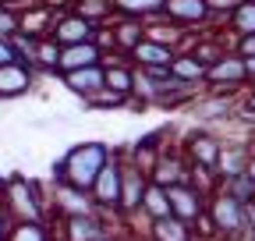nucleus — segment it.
<instances>
[{"label":"nucleus","mask_w":255,"mask_h":241,"mask_svg":"<svg viewBox=\"0 0 255 241\" xmlns=\"http://www.w3.org/2000/svg\"><path fill=\"white\" fill-rule=\"evenodd\" d=\"M96 32H100V25L89 21L85 14H78L75 7L57 11L53 14V25H50V39H57V46H71V43L96 39Z\"/></svg>","instance_id":"10"},{"label":"nucleus","mask_w":255,"mask_h":241,"mask_svg":"<svg viewBox=\"0 0 255 241\" xmlns=\"http://www.w3.org/2000/svg\"><path fill=\"white\" fill-rule=\"evenodd\" d=\"M223 28H231V36H248L255 32V0H241V4L227 14V21H223Z\"/></svg>","instance_id":"26"},{"label":"nucleus","mask_w":255,"mask_h":241,"mask_svg":"<svg viewBox=\"0 0 255 241\" xmlns=\"http://www.w3.org/2000/svg\"><path fill=\"white\" fill-rule=\"evenodd\" d=\"M170 195V213L188 220V224H202L206 220V206H209V195L199 188V185H191V181H184V185H170L167 188Z\"/></svg>","instance_id":"11"},{"label":"nucleus","mask_w":255,"mask_h":241,"mask_svg":"<svg viewBox=\"0 0 255 241\" xmlns=\"http://www.w3.org/2000/svg\"><path fill=\"white\" fill-rule=\"evenodd\" d=\"M206 60H199L191 50H177V57L170 60V75L184 78V82H195V85H206Z\"/></svg>","instance_id":"21"},{"label":"nucleus","mask_w":255,"mask_h":241,"mask_svg":"<svg viewBox=\"0 0 255 241\" xmlns=\"http://www.w3.org/2000/svg\"><path fill=\"white\" fill-rule=\"evenodd\" d=\"M21 32V14L14 4L0 0V36H18Z\"/></svg>","instance_id":"29"},{"label":"nucleus","mask_w":255,"mask_h":241,"mask_svg":"<svg viewBox=\"0 0 255 241\" xmlns=\"http://www.w3.org/2000/svg\"><path fill=\"white\" fill-rule=\"evenodd\" d=\"M245 64H248V85H255V57H245Z\"/></svg>","instance_id":"36"},{"label":"nucleus","mask_w":255,"mask_h":241,"mask_svg":"<svg viewBox=\"0 0 255 241\" xmlns=\"http://www.w3.org/2000/svg\"><path fill=\"white\" fill-rule=\"evenodd\" d=\"M181 149H184L188 163L216 170V163H220V149H223V138H220V135H213V128L199 124L195 131H188V138H184V145H181Z\"/></svg>","instance_id":"12"},{"label":"nucleus","mask_w":255,"mask_h":241,"mask_svg":"<svg viewBox=\"0 0 255 241\" xmlns=\"http://www.w3.org/2000/svg\"><path fill=\"white\" fill-rule=\"evenodd\" d=\"M85 64H103V46L96 43V39L71 43V46H60V57H57V75H60V71L85 68Z\"/></svg>","instance_id":"18"},{"label":"nucleus","mask_w":255,"mask_h":241,"mask_svg":"<svg viewBox=\"0 0 255 241\" xmlns=\"http://www.w3.org/2000/svg\"><path fill=\"white\" fill-rule=\"evenodd\" d=\"M167 213H170V195H167V188L156 185V181H149V188H145V195H142V213H138V217L156 220V217H167Z\"/></svg>","instance_id":"25"},{"label":"nucleus","mask_w":255,"mask_h":241,"mask_svg":"<svg viewBox=\"0 0 255 241\" xmlns=\"http://www.w3.org/2000/svg\"><path fill=\"white\" fill-rule=\"evenodd\" d=\"M206 4H209V11L216 14V21L223 25V21H227V14H231V11L241 4V0H206Z\"/></svg>","instance_id":"30"},{"label":"nucleus","mask_w":255,"mask_h":241,"mask_svg":"<svg viewBox=\"0 0 255 241\" xmlns=\"http://www.w3.org/2000/svg\"><path fill=\"white\" fill-rule=\"evenodd\" d=\"M252 89H255V85H252Z\"/></svg>","instance_id":"38"},{"label":"nucleus","mask_w":255,"mask_h":241,"mask_svg":"<svg viewBox=\"0 0 255 241\" xmlns=\"http://www.w3.org/2000/svg\"><path fill=\"white\" fill-rule=\"evenodd\" d=\"M220 188L231 192V195L241 199V202H252V199H255V181L248 177V170H245V174H234V177H223Z\"/></svg>","instance_id":"28"},{"label":"nucleus","mask_w":255,"mask_h":241,"mask_svg":"<svg viewBox=\"0 0 255 241\" xmlns=\"http://www.w3.org/2000/svg\"><path fill=\"white\" fill-rule=\"evenodd\" d=\"M0 195L11 220H50V202H46V188L28 174H11L0 181Z\"/></svg>","instance_id":"3"},{"label":"nucleus","mask_w":255,"mask_h":241,"mask_svg":"<svg viewBox=\"0 0 255 241\" xmlns=\"http://www.w3.org/2000/svg\"><path fill=\"white\" fill-rule=\"evenodd\" d=\"M163 18H170V21L184 25V28H216L220 25L206 0H167Z\"/></svg>","instance_id":"13"},{"label":"nucleus","mask_w":255,"mask_h":241,"mask_svg":"<svg viewBox=\"0 0 255 241\" xmlns=\"http://www.w3.org/2000/svg\"><path fill=\"white\" fill-rule=\"evenodd\" d=\"M60 82L64 89H71L75 96H82L85 103L107 89V75H103V64H85V68H75V71H60Z\"/></svg>","instance_id":"14"},{"label":"nucleus","mask_w":255,"mask_h":241,"mask_svg":"<svg viewBox=\"0 0 255 241\" xmlns=\"http://www.w3.org/2000/svg\"><path fill=\"white\" fill-rule=\"evenodd\" d=\"M248 85V64L245 57L227 50L223 57H216L213 64L206 68V89H216V93H234V89Z\"/></svg>","instance_id":"6"},{"label":"nucleus","mask_w":255,"mask_h":241,"mask_svg":"<svg viewBox=\"0 0 255 241\" xmlns=\"http://www.w3.org/2000/svg\"><path fill=\"white\" fill-rule=\"evenodd\" d=\"M149 181H156V185H184V181H191V163L184 156L181 145H159V153L149 167Z\"/></svg>","instance_id":"8"},{"label":"nucleus","mask_w":255,"mask_h":241,"mask_svg":"<svg viewBox=\"0 0 255 241\" xmlns=\"http://www.w3.org/2000/svg\"><path fill=\"white\" fill-rule=\"evenodd\" d=\"M121 167H124V177H121V217L135 220L142 213V195L149 188V170L131 163L128 156H121Z\"/></svg>","instance_id":"9"},{"label":"nucleus","mask_w":255,"mask_h":241,"mask_svg":"<svg viewBox=\"0 0 255 241\" xmlns=\"http://www.w3.org/2000/svg\"><path fill=\"white\" fill-rule=\"evenodd\" d=\"M128 57H131V64L135 68H149V71H159V68H170V60L177 57V50L174 46H167V43H156V39H142L131 53H128Z\"/></svg>","instance_id":"19"},{"label":"nucleus","mask_w":255,"mask_h":241,"mask_svg":"<svg viewBox=\"0 0 255 241\" xmlns=\"http://www.w3.org/2000/svg\"><path fill=\"white\" fill-rule=\"evenodd\" d=\"M36 68L25 64V60H11V64H0V100H18L25 96L32 85H36Z\"/></svg>","instance_id":"15"},{"label":"nucleus","mask_w":255,"mask_h":241,"mask_svg":"<svg viewBox=\"0 0 255 241\" xmlns=\"http://www.w3.org/2000/svg\"><path fill=\"white\" fill-rule=\"evenodd\" d=\"M248 209L252 202H241L234 199L231 192L216 188L209 195V206H206V220L199 227H206L202 234L206 238H220V241H248Z\"/></svg>","instance_id":"1"},{"label":"nucleus","mask_w":255,"mask_h":241,"mask_svg":"<svg viewBox=\"0 0 255 241\" xmlns=\"http://www.w3.org/2000/svg\"><path fill=\"white\" fill-rule=\"evenodd\" d=\"M245 170H248V177L255 181V142H252V153H248V167H245Z\"/></svg>","instance_id":"35"},{"label":"nucleus","mask_w":255,"mask_h":241,"mask_svg":"<svg viewBox=\"0 0 255 241\" xmlns=\"http://www.w3.org/2000/svg\"><path fill=\"white\" fill-rule=\"evenodd\" d=\"M145 241H199V231H195V224H188V220L167 213V217L149 220Z\"/></svg>","instance_id":"17"},{"label":"nucleus","mask_w":255,"mask_h":241,"mask_svg":"<svg viewBox=\"0 0 255 241\" xmlns=\"http://www.w3.org/2000/svg\"><path fill=\"white\" fill-rule=\"evenodd\" d=\"M46 202H50V220L75 217V213H92L96 209L92 192L75 188V185H68V181H53V177H50V188H46Z\"/></svg>","instance_id":"7"},{"label":"nucleus","mask_w":255,"mask_h":241,"mask_svg":"<svg viewBox=\"0 0 255 241\" xmlns=\"http://www.w3.org/2000/svg\"><path fill=\"white\" fill-rule=\"evenodd\" d=\"M114 156V149L107 142H78L53 163V181H68L75 188H92L96 174L107 167V160Z\"/></svg>","instance_id":"2"},{"label":"nucleus","mask_w":255,"mask_h":241,"mask_svg":"<svg viewBox=\"0 0 255 241\" xmlns=\"http://www.w3.org/2000/svg\"><path fill=\"white\" fill-rule=\"evenodd\" d=\"M71 7L78 14H85L89 21H96V25H107L114 18V4H110V0H75Z\"/></svg>","instance_id":"27"},{"label":"nucleus","mask_w":255,"mask_h":241,"mask_svg":"<svg viewBox=\"0 0 255 241\" xmlns=\"http://www.w3.org/2000/svg\"><path fill=\"white\" fill-rule=\"evenodd\" d=\"M248 241H255V206L248 209Z\"/></svg>","instance_id":"34"},{"label":"nucleus","mask_w":255,"mask_h":241,"mask_svg":"<svg viewBox=\"0 0 255 241\" xmlns=\"http://www.w3.org/2000/svg\"><path fill=\"white\" fill-rule=\"evenodd\" d=\"M110 36H114V53H131L142 39H145V21L131 18V14H114L107 21Z\"/></svg>","instance_id":"16"},{"label":"nucleus","mask_w":255,"mask_h":241,"mask_svg":"<svg viewBox=\"0 0 255 241\" xmlns=\"http://www.w3.org/2000/svg\"><path fill=\"white\" fill-rule=\"evenodd\" d=\"M234 53H241V57H255V32L238 36V39H234Z\"/></svg>","instance_id":"32"},{"label":"nucleus","mask_w":255,"mask_h":241,"mask_svg":"<svg viewBox=\"0 0 255 241\" xmlns=\"http://www.w3.org/2000/svg\"><path fill=\"white\" fill-rule=\"evenodd\" d=\"M121 177H124V167H121V149H114V156L107 160V167L96 174L92 181V202L100 213L107 217H121Z\"/></svg>","instance_id":"5"},{"label":"nucleus","mask_w":255,"mask_h":241,"mask_svg":"<svg viewBox=\"0 0 255 241\" xmlns=\"http://www.w3.org/2000/svg\"><path fill=\"white\" fill-rule=\"evenodd\" d=\"M57 57H60L57 39H50V36H36V39H32L28 64L36 68V71H57Z\"/></svg>","instance_id":"22"},{"label":"nucleus","mask_w":255,"mask_h":241,"mask_svg":"<svg viewBox=\"0 0 255 241\" xmlns=\"http://www.w3.org/2000/svg\"><path fill=\"white\" fill-rule=\"evenodd\" d=\"M252 206H255V199H252Z\"/></svg>","instance_id":"37"},{"label":"nucleus","mask_w":255,"mask_h":241,"mask_svg":"<svg viewBox=\"0 0 255 241\" xmlns=\"http://www.w3.org/2000/svg\"><path fill=\"white\" fill-rule=\"evenodd\" d=\"M110 220H117V217H107V213H100V209H92V213L57 217L50 224H53L57 241H114Z\"/></svg>","instance_id":"4"},{"label":"nucleus","mask_w":255,"mask_h":241,"mask_svg":"<svg viewBox=\"0 0 255 241\" xmlns=\"http://www.w3.org/2000/svg\"><path fill=\"white\" fill-rule=\"evenodd\" d=\"M7 241H57L50 220H18L7 234Z\"/></svg>","instance_id":"23"},{"label":"nucleus","mask_w":255,"mask_h":241,"mask_svg":"<svg viewBox=\"0 0 255 241\" xmlns=\"http://www.w3.org/2000/svg\"><path fill=\"white\" fill-rule=\"evenodd\" d=\"M110 4H114V14H131V18L149 21V18L163 14L167 0H110Z\"/></svg>","instance_id":"24"},{"label":"nucleus","mask_w":255,"mask_h":241,"mask_svg":"<svg viewBox=\"0 0 255 241\" xmlns=\"http://www.w3.org/2000/svg\"><path fill=\"white\" fill-rule=\"evenodd\" d=\"M11 60H21L18 50H14V39L11 36H0V64H11Z\"/></svg>","instance_id":"31"},{"label":"nucleus","mask_w":255,"mask_h":241,"mask_svg":"<svg viewBox=\"0 0 255 241\" xmlns=\"http://www.w3.org/2000/svg\"><path fill=\"white\" fill-rule=\"evenodd\" d=\"M248 153H252V142H223V149H220V163H216L220 181H223V177H234V174H245Z\"/></svg>","instance_id":"20"},{"label":"nucleus","mask_w":255,"mask_h":241,"mask_svg":"<svg viewBox=\"0 0 255 241\" xmlns=\"http://www.w3.org/2000/svg\"><path fill=\"white\" fill-rule=\"evenodd\" d=\"M11 227H14V220H11V213H7V206H4V195H0V241H7Z\"/></svg>","instance_id":"33"}]
</instances>
